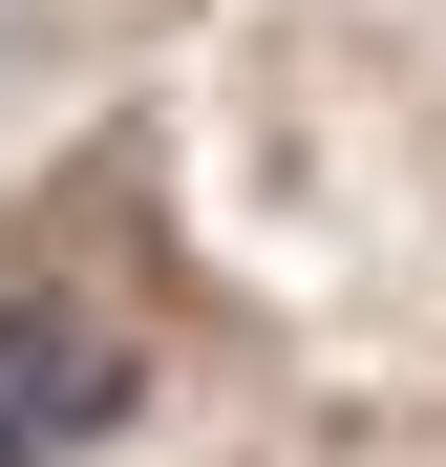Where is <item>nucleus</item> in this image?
Segmentation results:
<instances>
[{"mask_svg": "<svg viewBox=\"0 0 446 467\" xmlns=\"http://www.w3.org/2000/svg\"><path fill=\"white\" fill-rule=\"evenodd\" d=\"M149 404V340L107 319V297H64V276H0V467H64V446H107Z\"/></svg>", "mask_w": 446, "mask_h": 467, "instance_id": "nucleus-1", "label": "nucleus"}]
</instances>
